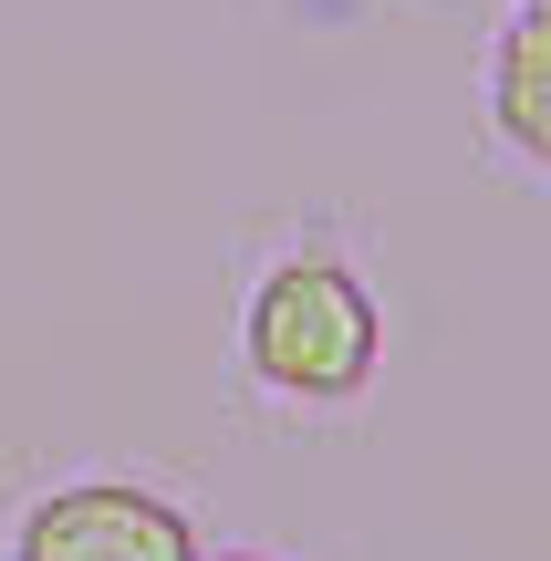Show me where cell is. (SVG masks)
<instances>
[{"label": "cell", "instance_id": "obj_2", "mask_svg": "<svg viewBox=\"0 0 551 561\" xmlns=\"http://www.w3.org/2000/svg\"><path fill=\"white\" fill-rule=\"evenodd\" d=\"M11 561H198V530L177 500H157L136 479H73L21 510Z\"/></svg>", "mask_w": 551, "mask_h": 561}, {"label": "cell", "instance_id": "obj_4", "mask_svg": "<svg viewBox=\"0 0 551 561\" xmlns=\"http://www.w3.org/2000/svg\"><path fill=\"white\" fill-rule=\"evenodd\" d=\"M198 561H271V551H198Z\"/></svg>", "mask_w": 551, "mask_h": 561}, {"label": "cell", "instance_id": "obj_1", "mask_svg": "<svg viewBox=\"0 0 551 561\" xmlns=\"http://www.w3.org/2000/svg\"><path fill=\"white\" fill-rule=\"evenodd\" d=\"M240 364L282 405H354L386 364V312L344 250H282L250 280L240 312Z\"/></svg>", "mask_w": 551, "mask_h": 561}, {"label": "cell", "instance_id": "obj_3", "mask_svg": "<svg viewBox=\"0 0 551 561\" xmlns=\"http://www.w3.org/2000/svg\"><path fill=\"white\" fill-rule=\"evenodd\" d=\"M490 125L520 167L551 178V0H510L490 32Z\"/></svg>", "mask_w": 551, "mask_h": 561}]
</instances>
